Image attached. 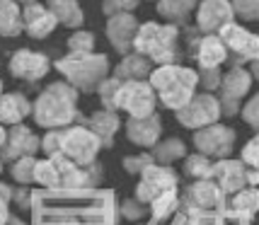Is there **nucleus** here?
<instances>
[{"mask_svg": "<svg viewBox=\"0 0 259 225\" xmlns=\"http://www.w3.org/2000/svg\"><path fill=\"white\" fill-rule=\"evenodd\" d=\"M121 85H124V80L107 78L100 87H97V92H100V100H102V107H104V109H112V112H116V102H119Z\"/></svg>", "mask_w": 259, "mask_h": 225, "instance_id": "7c9ffc66", "label": "nucleus"}, {"mask_svg": "<svg viewBox=\"0 0 259 225\" xmlns=\"http://www.w3.org/2000/svg\"><path fill=\"white\" fill-rule=\"evenodd\" d=\"M221 114H223L221 102L211 92H203V95H194L192 102L177 112V121L187 128H206V126L215 124Z\"/></svg>", "mask_w": 259, "mask_h": 225, "instance_id": "1a4fd4ad", "label": "nucleus"}, {"mask_svg": "<svg viewBox=\"0 0 259 225\" xmlns=\"http://www.w3.org/2000/svg\"><path fill=\"white\" fill-rule=\"evenodd\" d=\"M34 182H39L41 187H49V189H58V187H61V172H58V165L51 158L36 162Z\"/></svg>", "mask_w": 259, "mask_h": 225, "instance_id": "c756f323", "label": "nucleus"}, {"mask_svg": "<svg viewBox=\"0 0 259 225\" xmlns=\"http://www.w3.org/2000/svg\"><path fill=\"white\" fill-rule=\"evenodd\" d=\"M85 220H88V225H114L116 223L114 194L112 192L102 194L92 206H88V211H85Z\"/></svg>", "mask_w": 259, "mask_h": 225, "instance_id": "bb28decb", "label": "nucleus"}, {"mask_svg": "<svg viewBox=\"0 0 259 225\" xmlns=\"http://www.w3.org/2000/svg\"><path fill=\"white\" fill-rule=\"evenodd\" d=\"M46 8L54 12L58 24H66V27H80L85 20L78 0H46Z\"/></svg>", "mask_w": 259, "mask_h": 225, "instance_id": "cd10ccee", "label": "nucleus"}, {"mask_svg": "<svg viewBox=\"0 0 259 225\" xmlns=\"http://www.w3.org/2000/svg\"><path fill=\"white\" fill-rule=\"evenodd\" d=\"M136 5H138V0H104L102 12H104L107 17H112V15H119V12L136 10Z\"/></svg>", "mask_w": 259, "mask_h": 225, "instance_id": "58836bf2", "label": "nucleus"}, {"mask_svg": "<svg viewBox=\"0 0 259 225\" xmlns=\"http://www.w3.org/2000/svg\"><path fill=\"white\" fill-rule=\"evenodd\" d=\"M192 56L201 68H221L228 61V49L218 34H203L192 46Z\"/></svg>", "mask_w": 259, "mask_h": 225, "instance_id": "6ab92c4d", "label": "nucleus"}, {"mask_svg": "<svg viewBox=\"0 0 259 225\" xmlns=\"http://www.w3.org/2000/svg\"><path fill=\"white\" fill-rule=\"evenodd\" d=\"M68 51L70 54H92L95 51V34L88 32V29H80V32L70 34Z\"/></svg>", "mask_w": 259, "mask_h": 225, "instance_id": "f704fd0d", "label": "nucleus"}, {"mask_svg": "<svg viewBox=\"0 0 259 225\" xmlns=\"http://www.w3.org/2000/svg\"><path fill=\"white\" fill-rule=\"evenodd\" d=\"M54 162L58 165L61 172V187L58 189H68V192H82V189H92L97 187L102 179V165L90 162V165H75L63 155H54Z\"/></svg>", "mask_w": 259, "mask_h": 225, "instance_id": "6e6552de", "label": "nucleus"}, {"mask_svg": "<svg viewBox=\"0 0 259 225\" xmlns=\"http://www.w3.org/2000/svg\"><path fill=\"white\" fill-rule=\"evenodd\" d=\"M230 22H235V10L230 0H201V5H196V29L199 32L218 34Z\"/></svg>", "mask_w": 259, "mask_h": 225, "instance_id": "ddd939ff", "label": "nucleus"}, {"mask_svg": "<svg viewBox=\"0 0 259 225\" xmlns=\"http://www.w3.org/2000/svg\"><path fill=\"white\" fill-rule=\"evenodd\" d=\"M184 172H187L189 177H196V179H208V177L213 174V165H211V160L206 158V155L196 153L192 158H187Z\"/></svg>", "mask_w": 259, "mask_h": 225, "instance_id": "473e14b6", "label": "nucleus"}, {"mask_svg": "<svg viewBox=\"0 0 259 225\" xmlns=\"http://www.w3.org/2000/svg\"><path fill=\"white\" fill-rule=\"evenodd\" d=\"M82 126H88L92 133L100 138L102 146H112L114 133L119 128V116L112 109H100V112H95L92 116L82 119Z\"/></svg>", "mask_w": 259, "mask_h": 225, "instance_id": "5701e85b", "label": "nucleus"}, {"mask_svg": "<svg viewBox=\"0 0 259 225\" xmlns=\"http://www.w3.org/2000/svg\"><path fill=\"white\" fill-rule=\"evenodd\" d=\"M12 177H15V182H20V184H32L34 182V174H36V160L29 155V158H20L12 162Z\"/></svg>", "mask_w": 259, "mask_h": 225, "instance_id": "72a5a7b5", "label": "nucleus"}, {"mask_svg": "<svg viewBox=\"0 0 259 225\" xmlns=\"http://www.w3.org/2000/svg\"><path fill=\"white\" fill-rule=\"evenodd\" d=\"M22 20H24V32L29 34L32 39H46L58 24V20L54 17V12L49 10L46 5H41V3L24 5Z\"/></svg>", "mask_w": 259, "mask_h": 225, "instance_id": "a211bd4d", "label": "nucleus"}, {"mask_svg": "<svg viewBox=\"0 0 259 225\" xmlns=\"http://www.w3.org/2000/svg\"><path fill=\"white\" fill-rule=\"evenodd\" d=\"M242 119H245L249 126L259 128V95H254V97L242 107Z\"/></svg>", "mask_w": 259, "mask_h": 225, "instance_id": "a19ab883", "label": "nucleus"}, {"mask_svg": "<svg viewBox=\"0 0 259 225\" xmlns=\"http://www.w3.org/2000/svg\"><path fill=\"white\" fill-rule=\"evenodd\" d=\"M242 162L249 165V167L259 169V133L245 146V150H242Z\"/></svg>", "mask_w": 259, "mask_h": 225, "instance_id": "ea45409f", "label": "nucleus"}, {"mask_svg": "<svg viewBox=\"0 0 259 225\" xmlns=\"http://www.w3.org/2000/svg\"><path fill=\"white\" fill-rule=\"evenodd\" d=\"M56 70L75 90L92 92L107 80L109 58L104 54H95V51L92 54H70L68 51L66 56L56 61Z\"/></svg>", "mask_w": 259, "mask_h": 225, "instance_id": "20e7f679", "label": "nucleus"}, {"mask_svg": "<svg viewBox=\"0 0 259 225\" xmlns=\"http://www.w3.org/2000/svg\"><path fill=\"white\" fill-rule=\"evenodd\" d=\"M51 70V61L49 56L32 51V49H17L10 56V73L17 80H27V82H36L41 80Z\"/></svg>", "mask_w": 259, "mask_h": 225, "instance_id": "4468645a", "label": "nucleus"}, {"mask_svg": "<svg viewBox=\"0 0 259 225\" xmlns=\"http://www.w3.org/2000/svg\"><path fill=\"white\" fill-rule=\"evenodd\" d=\"M138 20H136L131 12H119L107 17V39L112 41V46L119 54H131L136 41V34H138Z\"/></svg>", "mask_w": 259, "mask_h": 225, "instance_id": "2eb2a0df", "label": "nucleus"}, {"mask_svg": "<svg viewBox=\"0 0 259 225\" xmlns=\"http://www.w3.org/2000/svg\"><path fill=\"white\" fill-rule=\"evenodd\" d=\"M175 211H177V194L175 192L162 194V196H158L153 201V218L155 220H167Z\"/></svg>", "mask_w": 259, "mask_h": 225, "instance_id": "c9c22d12", "label": "nucleus"}, {"mask_svg": "<svg viewBox=\"0 0 259 225\" xmlns=\"http://www.w3.org/2000/svg\"><path fill=\"white\" fill-rule=\"evenodd\" d=\"M160 116L158 114H150V116H131L128 121H126V133L128 138L134 141L136 146H143V148H150L158 143L160 138Z\"/></svg>", "mask_w": 259, "mask_h": 225, "instance_id": "412c9836", "label": "nucleus"}, {"mask_svg": "<svg viewBox=\"0 0 259 225\" xmlns=\"http://www.w3.org/2000/svg\"><path fill=\"white\" fill-rule=\"evenodd\" d=\"M194 10L196 0H158V12L169 24H187Z\"/></svg>", "mask_w": 259, "mask_h": 225, "instance_id": "c85d7f7f", "label": "nucleus"}, {"mask_svg": "<svg viewBox=\"0 0 259 225\" xmlns=\"http://www.w3.org/2000/svg\"><path fill=\"white\" fill-rule=\"evenodd\" d=\"M102 148V141L92 133L88 126H70L61 128V153L75 165H90L95 162V155Z\"/></svg>", "mask_w": 259, "mask_h": 225, "instance_id": "39448f33", "label": "nucleus"}, {"mask_svg": "<svg viewBox=\"0 0 259 225\" xmlns=\"http://www.w3.org/2000/svg\"><path fill=\"white\" fill-rule=\"evenodd\" d=\"M218 36L223 39V44L228 49V61L233 63V68H242V63H254L259 61V34L249 32L240 24L230 22L223 27Z\"/></svg>", "mask_w": 259, "mask_h": 225, "instance_id": "423d86ee", "label": "nucleus"}, {"mask_svg": "<svg viewBox=\"0 0 259 225\" xmlns=\"http://www.w3.org/2000/svg\"><path fill=\"white\" fill-rule=\"evenodd\" d=\"M155 100L158 95L153 90V85L146 80H128L121 85L119 92V102H116V109H124L128 112V116H150L155 114Z\"/></svg>", "mask_w": 259, "mask_h": 225, "instance_id": "0eeeda50", "label": "nucleus"}, {"mask_svg": "<svg viewBox=\"0 0 259 225\" xmlns=\"http://www.w3.org/2000/svg\"><path fill=\"white\" fill-rule=\"evenodd\" d=\"M8 220H10V215H8V201L0 199V225H8Z\"/></svg>", "mask_w": 259, "mask_h": 225, "instance_id": "a18cd8bd", "label": "nucleus"}, {"mask_svg": "<svg viewBox=\"0 0 259 225\" xmlns=\"http://www.w3.org/2000/svg\"><path fill=\"white\" fill-rule=\"evenodd\" d=\"M121 213H124L126 218L136 220V218H141V215H143V203L138 201V199H128V201L121 203Z\"/></svg>", "mask_w": 259, "mask_h": 225, "instance_id": "37998d69", "label": "nucleus"}, {"mask_svg": "<svg viewBox=\"0 0 259 225\" xmlns=\"http://www.w3.org/2000/svg\"><path fill=\"white\" fill-rule=\"evenodd\" d=\"M259 213V189H242L235 194V199L228 208V215L240 223H247Z\"/></svg>", "mask_w": 259, "mask_h": 225, "instance_id": "a878e982", "label": "nucleus"}, {"mask_svg": "<svg viewBox=\"0 0 259 225\" xmlns=\"http://www.w3.org/2000/svg\"><path fill=\"white\" fill-rule=\"evenodd\" d=\"M0 172H3V160H0Z\"/></svg>", "mask_w": 259, "mask_h": 225, "instance_id": "864d4df0", "label": "nucleus"}, {"mask_svg": "<svg viewBox=\"0 0 259 225\" xmlns=\"http://www.w3.org/2000/svg\"><path fill=\"white\" fill-rule=\"evenodd\" d=\"M134 51L150 58L158 66L177 63V58H180V29H177V24H141L134 41Z\"/></svg>", "mask_w": 259, "mask_h": 225, "instance_id": "7ed1b4c3", "label": "nucleus"}, {"mask_svg": "<svg viewBox=\"0 0 259 225\" xmlns=\"http://www.w3.org/2000/svg\"><path fill=\"white\" fill-rule=\"evenodd\" d=\"M27 114H32V104L22 92H5L0 95V124L17 126Z\"/></svg>", "mask_w": 259, "mask_h": 225, "instance_id": "4be33fe9", "label": "nucleus"}, {"mask_svg": "<svg viewBox=\"0 0 259 225\" xmlns=\"http://www.w3.org/2000/svg\"><path fill=\"white\" fill-rule=\"evenodd\" d=\"M249 70H252V78H254V80H259V61H254Z\"/></svg>", "mask_w": 259, "mask_h": 225, "instance_id": "09e8293b", "label": "nucleus"}, {"mask_svg": "<svg viewBox=\"0 0 259 225\" xmlns=\"http://www.w3.org/2000/svg\"><path fill=\"white\" fill-rule=\"evenodd\" d=\"M153 61L146 56H141V54H126L124 58H121V63L114 68V78L124 80V82H128V80H146L150 78V73H153V66H150Z\"/></svg>", "mask_w": 259, "mask_h": 225, "instance_id": "b1692460", "label": "nucleus"}, {"mask_svg": "<svg viewBox=\"0 0 259 225\" xmlns=\"http://www.w3.org/2000/svg\"><path fill=\"white\" fill-rule=\"evenodd\" d=\"M150 85L158 95V100L180 112L184 104H189L192 97L196 95V85H199V73L192 68L177 66V63H169V66H158L153 68L150 73Z\"/></svg>", "mask_w": 259, "mask_h": 225, "instance_id": "f03ea898", "label": "nucleus"}, {"mask_svg": "<svg viewBox=\"0 0 259 225\" xmlns=\"http://www.w3.org/2000/svg\"><path fill=\"white\" fill-rule=\"evenodd\" d=\"M223 189L211 179H199L192 189L184 196L182 206H189V208H199V211H215L223 206Z\"/></svg>", "mask_w": 259, "mask_h": 225, "instance_id": "aec40b11", "label": "nucleus"}, {"mask_svg": "<svg viewBox=\"0 0 259 225\" xmlns=\"http://www.w3.org/2000/svg\"><path fill=\"white\" fill-rule=\"evenodd\" d=\"M17 3H24V5H29V3H36V0H17Z\"/></svg>", "mask_w": 259, "mask_h": 225, "instance_id": "3c124183", "label": "nucleus"}, {"mask_svg": "<svg viewBox=\"0 0 259 225\" xmlns=\"http://www.w3.org/2000/svg\"><path fill=\"white\" fill-rule=\"evenodd\" d=\"M141 174L143 177H141V184L136 189V199L141 203H153L158 196L175 192V187H177V174L169 167H162V165H148Z\"/></svg>", "mask_w": 259, "mask_h": 225, "instance_id": "9d476101", "label": "nucleus"}, {"mask_svg": "<svg viewBox=\"0 0 259 225\" xmlns=\"http://www.w3.org/2000/svg\"><path fill=\"white\" fill-rule=\"evenodd\" d=\"M5 141H8V131L3 128V124H0V150H3V146H5Z\"/></svg>", "mask_w": 259, "mask_h": 225, "instance_id": "de8ad7c7", "label": "nucleus"}, {"mask_svg": "<svg viewBox=\"0 0 259 225\" xmlns=\"http://www.w3.org/2000/svg\"><path fill=\"white\" fill-rule=\"evenodd\" d=\"M237 225H247V223H237Z\"/></svg>", "mask_w": 259, "mask_h": 225, "instance_id": "5fc2aeb1", "label": "nucleus"}, {"mask_svg": "<svg viewBox=\"0 0 259 225\" xmlns=\"http://www.w3.org/2000/svg\"><path fill=\"white\" fill-rule=\"evenodd\" d=\"M199 82H201L203 90H221V82H223V73L218 68H201L199 73Z\"/></svg>", "mask_w": 259, "mask_h": 225, "instance_id": "4c0bfd02", "label": "nucleus"}, {"mask_svg": "<svg viewBox=\"0 0 259 225\" xmlns=\"http://www.w3.org/2000/svg\"><path fill=\"white\" fill-rule=\"evenodd\" d=\"M12 199L17 201V206H22V208H27L29 206V192H27V187H22L20 192L12 194Z\"/></svg>", "mask_w": 259, "mask_h": 225, "instance_id": "c03bdc74", "label": "nucleus"}, {"mask_svg": "<svg viewBox=\"0 0 259 225\" xmlns=\"http://www.w3.org/2000/svg\"><path fill=\"white\" fill-rule=\"evenodd\" d=\"M213 182L223 192H242V187H249V167L237 160H221L213 165Z\"/></svg>", "mask_w": 259, "mask_h": 225, "instance_id": "f3484780", "label": "nucleus"}, {"mask_svg": "<svg viewBox=\"0 0 259 225\" xmlns=\"http://www.w3.org/2000/svg\"><path fill=\"white\" fill-rule=\"evenodd\" d=\"M8 225H24V223L20 220V218H10V220H8Z\"/></svg>", "mask_w": 259, "mask_h": 225, "instance_id": "8fccbe9b", "label": "nucleus"}, {"mask_svg": "<svg viewBox=\"0 0 259 225\" xmlns=\"http://www.w3.org/2000/svg\"><path fill=\"white\" fill-rule=\"evenodd\" d=\"M148 165H153L150 155H134V158H124V167L128 172H143Z\"/></svg>", "mask_w": 259, "mask_h": 225, "instance_id": "79ce46f5", "label": "nucleus"}, {"mask_svg": "<svg viewBox=\"0 0 259 225\" xmlns=\"http://www.w3.org/2000/svg\"><path fill=\"white\" fill-rule=\"evenodd\" d=\"M12 194H15V192H12L8 184H0V199H3V201L10 203V201H12Z\"/></svg>", "mask_w": 259, "mask_h": 225, "instance_id": "49530a36", "label": "nucleus"}, {"mask_svg": "<svg viewBox=\"0 0 259 225\" xmlns=\"http://www.w3.org/2000/svg\"><path fill=\"white\" fill-rule=\"evenodd\" d=\"M194 143L199 148V153L206 158H228L233 150V143H235V133L228 126L211 124L194 133Z\"/></svg>", "mask_w": 259, "mask_h": 225, "instance_id": "f8f14e48", "label": "nucleus"}, {"mask_svg": "<svg viewBox=\"0 0 259 225\" xmlns=\"http://www.w3.org/2000/svg\"><path fill=\"white\" fill-rule=\"evenodd\" d=\"M184 153H187L184 143H182V141H177V138H169V141L160 143V146L153 150V158L165 165V162H172V160L184 158Z\"/></svg>", "mask_w": 259, "mask_h": 225, "instance_id": "2f4dec72", "label": "nucleus"}, {"mask_svg": "<svg viewBox=\"0 0 259 225\" xmlns=\"http://www.w3.org/2000/svg\"><path fill=\"white\" fill-rule=\"evenodd\" d=\"M233 3V10L235 15H240L242 20H259V0H230Z\"/></svg>", "mask_w": 259, "mask_h": 225, "instance_id": "e433bc0d", "label": "nucleus"}, {"mask_svg": "<svg viewBox=\"0 0 259 225\" xmlns=\"http://www.w3.org/2000/svg\"><path fill=\"white\" fill-rule=\"evenodd\" d=\"M34 121L44 128H66L78 119V90L68 82H51L32 104Z\"/></svg>", "mask_w": 259, "mask_h": 225, "instance_id": "f257e3e1", "label": "nucleus"}, {"mask_svg": "<svg viewBox=\"0 0 259 225\" xmlns=\"http://www.w3.org/2000/svg\"><path fill=\"white\" fill-rule=\"evenodd\" d=\"M24 32L22 8L17 0H0V36H20Z\"/></svg>", "mask_w": 259, "mask_h": 225, "instance_id": "393cba45", "label": "nucleus"}, {"mask_svg": "<svg viewBox=\"0 0 259 225\" xmlns=\"http://www.w3.org/2000/svg\"><path fill=\"white\" fill-rule=\"evenodd\" d=\"M252 87V73L245 68H230L223 82H221V112L226 116H233L240 109V100L245 97Z\"/></svg>", "mask_w": 259, "mask_h": 225, "instance_id": "9b49d317", "label": "nucleus"}, {"mask_svg": "<svg viewBox=\"0 0 259 225\" xmlns=\"http://www.w3.org/2000/svg\"><path fill=\"white\" fill-rule=\"evenodd\" d=\"M39 148H41V141H39L27 126L17 124L8 131V141H5V146L0 150V155H3L5 162H15V160H20V158L34 155Z\"/></svg>", "mask_w": 259, "mask_h": 225, "instance_id": "dca6fc26", "label": "nucleus"}, {"mask_svg": "<svg viewBox=\"0 0 259 225\" xmlns=\"http://www.w3.org/2000/svg\"><path fill=\"white\" fill-rule=\"evenodd\" d=\"M0 95H3V78H0Z\"/></svg>", "mask_w": 259, "mask_h": 225, "instance_id": "603ef678", "label": "nucleus"}]
</instances>
